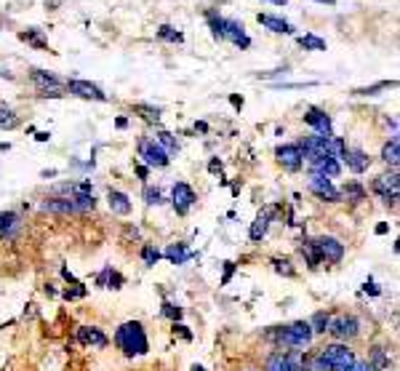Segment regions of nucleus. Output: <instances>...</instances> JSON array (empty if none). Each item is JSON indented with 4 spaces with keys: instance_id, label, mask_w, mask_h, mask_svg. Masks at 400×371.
Instances as JSON below:
<instances>
[{
    "instance_id": "obj_17",
    "label": "nucleus",
    "mask_w": 400,
    "mask_h": 371,
    "mask_svg": "<svg viewBox=\"0 0 400 371\" xmlns=\"http://www.w3.org/2000/svg\"><path fill=\"white\" fill-rule=\"evenodd\" d=\"M77 342H80V344H86V347H96V350H104V347L110 344L107 334L96 326H80L77 328Z\"/></svg>"
},
{
    "instance_id": "obj_14",
    "label": "nucleus",
    "mask_w": 400,
    "mask_h": 371,
    "mask_svg": "<svg viewBox=\"0 0 400 371\" xmlns=\"http://www.w3.org/2000/svg\"><path fill=\"white\" fill-rule=\"evenodd\" d=\"M64 89L70 91L73 96H80V99H94V102H107V94H104L99 86H94L91 80H70Z\"/></svg>"
},
{
    "instance_id": "obj_11",
    "label": "nucleus",
    "mask_w": 400,
    "mask_h": 371,
    "mask_svg": "<svg viewBox=\"0 0 400 371\" xmlns=\"http://www.w3.org/2000/svg\"><path fill=\"white\" fill-rule=\"evenodd\" d=\"M302 118H304L307 126H312V129L318 131V136H334V120H331V115L323 112L320 107H310Z\"/></svg>"
},
{
    "instance_id": "obj_2",
    "label": "nucleus",
    "mask_w": 400,
    "mask_h": 371,
    "mask_svg": "<svg viewBox=\"0 0 400 371\" xmlns=\"http://www.w3.org/2000/svg\"><path fill=\"white\" fill-rule=\"evenodd\" d=\"M115 344L126 358L147 356L149 353V340L147 331L139 321H126L123 326L115 331Z\"/></svg>"
},
{
    "instance_id": "obj_33",
    "label": "nucleus",
    "mask_w": 400,
    "mask_h": 371,
    "mask_svg": "<svg viewBox=\"0 0 400 371\" xmlns=\"http://www.w3.org/2000/svg\"><path fill=\"white\" fill-rule=\"evenodd\" d=\"M299 45H302L304 51H326V41L318 38V35H302V38H299Z\"/></svg>"
},
{
    "instance_id": "obj_30",
    "label": "nucleus",
    "mask_w": 400,
    "mask_h": 371,
    "mask_svg": "<svg viewBox=\"0 0 400 371\" xmlns=\"http://www.w3.org/2000/svg\"><path fill=\"white\" fill-rule=\"evenodd\" d=\"M307 323H310L312 334H326L328 326H331V315H328L326 310H320V312H315Z\"/></svg>"
},
{
    "instance_id": "obj_10",
    "label": "nucleus",
    "mask_w": 400,
    "mask_h": 371,
    "mask_svg": "<svg viewBox=\"0 0 400 371\" xmlns=\"http://www.w3.org/2000/svg\"><path fill=\"white\" fill-rule=\"evenodd\" d=\"M30 80L32 86L40 91V96H61V91H64V83H61L59 78L45 73V70H32Z\"/></svg>"
},
{
    "instance_id": "obj_56",
    "label": "nucleus",
    "mask_w": 400,
    "mask_h": 371,
    "mask_svg": "<svg viewBox=\"0 0 400 371\" xmlns=\"http://www.w3.org/2000/svg\"><path fill=\"white\" fill-rule=\"evenodd\" d=\"M0 328H3V326H0Z\"/></svg>"
},
{
    "instance_id": "obj_27",
    "label": "nucleus",
    "mask_w": 400,
    "mask_h": 371,
    "mask_svg": "<svg viewBox=\"0 0 400 371\" xmlns=\"http://www.w3.org/2000/svg\"><path fill=\"white\" fill-rule=\"evenodd\" d=\"M299 252H302V256H304V262L310 265V270H315L318 265H320V254H318V249H315V240H312V238H304V240H302Z\"/></svg>"
},
{
    "instance_id": "obj_32",
    "label": "nucleus",
    "mask_w": 400,
    "mask_h": 371,
    "mask_svg": "<svg viewBox=\"0 0 400 371\" xmlns=\"http://www.w3.org/2000/svg\"><path fill=\"white\" fill-rule=\"evenodd\" d=\"M155 142L161 145V147L168 152V155H177L179 152V145H177V136L168 134V131H158V136H155Z\"/></svg>"
},
{
    "instance_id": "obj_28",
    "label": "nucleus",
    "mask_w": 400,
    "mask_h": 371,
    "mask_svg": "<svg viewBox=\"0 0 400 371\" xmlns=\"http://www.w3.org/2000/svg\"><path fill=\"white\" fill-rule=\"evenodd\" d=\"M350 203H363L366 201V187L360 184V182H347L344 184V190H339Z\"/></svg>"
},
{
    "instance_id": "obj_6",
    "label": "nucleus",
    "mask_w": 400,
    "mask_h": 371,
    "mask_svg": "<svg viewBox=\"0 0 400 371\" xmlns=\"http://www.w3.org/2000/svg\"><path fill=\"white\" fill-rule=\"evenodd\" d=\"M371 190L379 195L387 206H395V203H398V198H400L398 171L392 168V171H387V174H382V177H376L373 179V184H371Z\"/></svg>"
},
{
    "instance_id": "obj_25",
    "label": "nucleus",
    "mask_w": 400,
    "mask_h": 371,
    "mask_svg": "<svg viewBox=\"0 0 400 371\" xmlns=\"http://www.w3.org/2000/svg\"><path fill=\"white\" fill-rule=\"evenodd\" d=\"M373 371H390L392 369V361H390V353L385 347H371V358L366 361Z\"/></svg>"
},
{
    "instance_id": "obj_9",
    "label": "nucleus",
    "mask_w": 400,
    "mask_h": 371,
    "mask_svg": "<svg viewBox=\"0 0 400 371\" xmlns=\"http://www.w3.org/2000/svg\"><path fill=\"white\" fill-rule=\"evenodd\" d=\"M315 249L320 254V262H328V265H339L344 259V243L334 235L315 238Z\"/></svg>"
},
{
    "instance_id": "obj_46",
    "label": "nucleus",
    "mask_w": 400,
    "mask_h": 371,
    "mask_svg": "<svg viewBox=\"0 0 400 371\" xmlns=\"http://www.w3.org/2000/svg\"><path fill=\"white\" fill-rule=\"evenodd\" d=\"M136 174H139V179L142 182H147V177H149V168L145 163H136Z\"/></svg>"
},
{
    "instance_id": "obj_53",
    "label": "nucleus",
    "mask_w": 400,
    "mask_h": 371,
    "mask_svg": "<svg viewBox=\"0 0 400 371\" xmlns=\"http://www.w3.org/2000/svg\"><path fill=\"white\" fill-rule=\"evenodd\" d=\"M315 3H328V6H331V3H334V0H315Z\"/></svg>"
},
{
    "instance_id": "obj_13",
    "label": "nucleus",
    "mask_w": 400,
    "mask_h": 371,
    "mask_svg": "<svg viewBox=\"0 0 400 371\" xmlns=\"http://www.w3.org/2000/svg\"><path fill=\"white\" fill-rule=\"evenodd\" d=\"M171 198H174V208H177V214H187V211L198 203V195H195V190L187 184V182H177V184H174V190H171Z\"/></svg>"
},
{
    "instance_id": "obj_55",
    "label": "nucleus",
    "mask_w": 400,
    "mask_h": 371,
    "mask_svg": "<svg viewBox=\"0 0 400 371\" xmlns=\"http://www.w3.org/2000/svg\"><path fill=\"white\" fill-rule=\"evenodd\" d=\"M3 75H6V73H0V78H3ZM6 78H11V75H6Z\"/></svg>"
},
{
    "instance_id": "obj_52",
    "label": "nucleus",
    "mask_w": 400,
    "mask_h": 371,
    "mask_svg": "<svg viewBox=\"0 0 400 371\" xmlns=\"http://www.w3.org/2000/svg\"><path fill=\"white\" fill-rule=\"evenodd\" d=\"M269 3H278V6H286V3H288V0H269Z\"/></svg>"
},
{
    "instance_id": "obj_4",
    "label": "nucleus",
    "mask_w": 400,
    "mask_h": 371,
    "mask_svg": "<svg viewBox=\"0 0 400 371\" xmlns=\"http://www.w3.org/2000/svg\"><path fill=\"white\" fill-rule=\"evenodd\" d=\"M206 19L216 41H230V43H235L237 48H249V45H251V38L246 35L243 24H237L232 19H224V16L214 14V11H208Z\"/></svg>"
},
{
    "instance_id": "obj_49",
    "label": "nucleus",
    "mask_w": 400,
    "mask_h": 371,
    "mask_svg": "<svg viewBox=\"0 0 400 371\" xmlns=\"http://www.w3.org/2000/svg\"><path fill=\"white\" fill-rule=\"evenodd\" d=\"M208 171H211V174H216V171H222V163H219V161H211V166H208Z\"/></svg>"
},
{
    "instance_id": "obj_20",
    "label": "nucleus",
    "mask_w": 400,
    "mask_h": 371,
    "mask_svg": "<svg viewBox=\"0 0 400 371\" xmlns=\"http://www.w3.org/2000/svg\"><path fill=\"white\" fill-rule=\"evenodd\" d=\"M259 24L267 27L269 32H278V35H294V27H291V22H286L281 16H272V14H259Z\"/></svg>"
},
{
    "instance_id": "obj_50",
    "label": "nucleus",
    "mask_w": 400,
    "mask_h": 371,
    "mask_svg": "<svg viewBox=\"0 0 400 371\" xmlns=\"http://www.w3.org/2000/svg\"><path fill=\"white\" fill-rule=\"evenodd\" d=\"M387 230H390V227H387L385 222H382V224H376V235H385Z\"/></svg>"
},
{
    "instance_id": "obj_47",
    "label": "nucleus",
    "mask_w": 400,
    "mask_h": 371,
    "mask_svg": "<svg viewBox=\"0 0 400 371\" xmlns=\"http://www.w3.org/2000/svg\"><path fill=\"white\" fill-rule=\"evenodd\" d=\"M363 291H366V294H371V297H376V294H379V289L373 286V281H366V286H363Z\"/></svg>"
},
{
    "instance_id": "obj_16",
    "label": "nucleus",
    "mask_w": 400,
    "mask_h": 371,
    "mask_svg": "<svg viewBox=\"0 0 400 371\" xmlns=\"http://www.w3.org/2000/svg\"><path fill=\"white\" fill-rule=\"evenodd\" d=\"M275 214H278V208L275 206H267L256 219L251 222V230H249V238H251L253 243H259L262 238L267 235V230H269V224H272V219H275Z\"/></svg>"
},
{
    "instance_id": "obj_23",
    "label": "nucleus",
    "mask_w": 400,
    "mask_h": 371,
    "mask_svg": "<svg viewBox=\"0 0 400 371\" xmlns=\"http://www.w3.org/2000/svg\"><path fill=\"white\" fill-rule=\"evenodd\" d=\"M43 211H51V214H77L73 198H48L40 203Z\"/></svg>"
},
{
    "instance_id": "obj_19",
    "label": "nucleus",
    "mask_w": 400,
    "mask_h": 371,
    "mask_svg": "<svg viewBox=\"0 0 400 371\" xmlns=\"http://www.w3.org/2000/svg\"><path fill=\"white\" fill-rule=\"evenodd\" d=\"M107 203L112 208V214H118V217H128L133 208L131 198L126 193H120V190H110V193H107Z\"/></svg>"
},
{
    "instance_id": "obj_44",
    "label": "nucleus",
    "mask_w": 400,
    "mask_h": 371,
    "mask_svg": "<svg viewBox=\"0 0 400 371\" xmlns=\"http://www.w3.org/2000/svg\"><path fill=\"white\" fill-rule=\"evenodd\" d=\"M232 272H235V262H227V265H224V278H222V286H227V283L232 281Z\"/></svg>"
},
{
    "instance_id": "obj_5",
    "label": "nucleus",
    "mask_w": 400,
    "mask_h": 371,
    "mask_svg": "<svg viewBox=\"0 0 400 371\" xmlns=\"http://www.w3.org/2000/svg\"><path fill=\"white\" fill-rule=\"evenodd\" d=\"M136 152H139L142 163L147 166V168H165V166L171 163V155L152 136H142L139 145H136Z\"/></svg>"
},
{
    "instance_id": "obj_22",
    "label": "nucleus",
    "mask_w": 400,
    "mask_h": 371,
    "mask_svg": "<svg viewBox=\"0 0 400 371\" xmlns=\"http://www.w3.org/2000/svg\"><path fill=\"white\" fill-rule=\"evenodd\" d=\"M163 256L168 259V262H171V265H187V262L193 259L195 254L190 252L184 243H171V246H168V249L163 252Z\"/></svg>"
},
{
    "instance_id": "obj_34",
    "label": "nucleus",
    "mask_w": 400,
    "mask_h": 371,
    "mask_svg": "<svg viewBox=\"0 0 400 371\" xmlns=\"http://www.w3.org/2000/svg\"><path fill=\"white\" fill-rule=\"evenodd\" d=\"M16 126H19V118H16V112L11 110V107H3V104H0V129L11 131V129H16Z\"/></svg>"
},
{
    "instance_id": "obj_51",
    "label": "nucleus",
    "mask_w": 400,
    "mask_h": 371,
    "mask_svg": "<svg viewBox=\"0 0 400 371\" xmlns=\"http://www.w3.org/2000/svg\"><path fill=\"white\" fill-rule=\"evenodd\" d=\"M230 102L235 104V107H243V99H240V96H230Z\"/></svg>"
},
{
    "instance_id": "obj_39",
    "label": "nucleus",
    "mask_w": 400,
    "mask_h": 371,
    "mask_svg": "<svg viewBox=\"0 0 400 371\" xmlns=\"http://www.w3.org/2000/svg\"><path fill=\"white\" fill-rule=\"evenodd\" d=\"M145 203L147 206H161L163 203V193H161V187H145Z\"/></svg>"
},
{
    "instance_id": "obj_45",
    "label": "nucleus",
    "mask_w": 400,
    "mask_h": 371,
    "mask_svg": "<svg viewBox=\"0 0 400 371\" xmlns=\"http://www.w3.org/2000/svg\"><path fill=\"white\" fill-rule=\"evenodd\" d=\"M174 331H177L179 337H184V340H193V334L187 331V326H184V323H174Z\"/></svg>"
},
{
    "instance_id": "obj_7",
    "label": "nucleus",
    "mask_w": 400,
    "mask_h": 371,
    "mask_svg": "<svg viewBox=\"0 0 400 371\" xmlns=\"http://www.w3.org/2000/svg\"><path fill=\"white\" fill-rule=\"evenodd\" d=\"M307 187H310V193L318 195L320 201H328V203H339L341 201L339 187L331 182V177H323V174L310 171V182H307Z\"/></svg>"
},
{
    "instance_id": "obj_29",
    "label": "nucleus",
    "mask_w": 400,
    "mask_h": 371,
    "mask_svg": "<svg viewBox=\"0 0 400 371\" xmlns=\"http://www.w3.org/2000/svg\"><path fill=\"white\" fill-rule=\"evenodd\" d=\"M286 361H288V371H307L310 356L302 350H286Z\"/></svg>"
},
{
    "instance_id": "obj_38",
    "label": "nucleus",
    "mask_w": 400,
    "mask_h": 371,
    "mask_svg": "<svg viewBox=\"0 0 400 371\" xmlns=\"http://www.w3.org/2000/svg\"><path fill=\"white\" fill-rule=\"evenodd\" d=\"M161 256H163V254L158 252L155 246H145V249H142V262H145L147 268H155V265L161 262Z\"/></svg>"
},
{
    "instance_id": "obj_8",
    "label": "nucleus",
    "mask_w": 400,
    "mask_h": 371,
    "mask_svg": "<svg viewBox=\"0 0 400 371\" xmlns=\"http://www.w3.org/2000/svg\"><path fill=\"white\" fill-rule=\"evenodd\" d=\"M328 334H331L336 342L355 340L357 334H360V321H357L355 315H339V318H331Z\"/></svg>"
},
{
    "instance_id": "obj_54",
    "label": "nucleus",
    "mask_w": 400,
    "mask_h": 371,
    "mask_svg": "<svg viewBox=\"0 0 400 371\" xmlns=\"http://www.w3.org/2000/svg\"><path fill=\"white\" fill-rule=\"evenodd\" d=\"M193 371H206L203 366H193Z\"/></svg>"
},
{
    "instance_id": "obj_41",
    "label": "nucleus",
    "mask_w": 400,
    "mask_h": 371,
    "mask_svg": "<svg viewBox=\"0 0 400 371\" xmlns=\"http://www.w3.org/2000/svg\"><path fill=\"white\" fill-rule=\"evenodd\" d=\"M22 41H27V43H32L35 48H48L45 45V41L40 38V30H27V32H22Z\"/></svg>"
},
{
    "instance_id": "obj_37",
    "label": "nucleus",
    "mask_w": 400,
    "mask_h": 371,
    "mask_svg": "<svg viewBox=\"0 0 400 371\" xmlns=\"http://www.w3.org/2000/svg\"><path fill=\"white\" fill-rule=\"evenodd\" d=\"M272 270H275L278 275L294 278V268H291V259H281V256H275V259H272Z\"/></svg>"
},
{
    "instance_id": "obj_15",
    "label": "nucleus",
    "mask_w": 400,
    "mask_h": 371,
    "mask_svg": "<svg viewBox=\"0 0 400 371\" xmlns=\"http://www.w3.org/2000/svg\"><path fill=\"white\" fill-rule=\"evenodd\" d=\"M339 163H347V168H350L353 174H363V171H369L371 168V155L369 152H363V150L347 147Z\"/></svg>"
},
{
    "instance_id": "obj_12",
    "label": "nucleus",
    "mask_w": 400,
    "mask_h": 371,
    "mask_svg": "<svg viewBox=\"0 0 400 371\" xmlns=\"http://www.w3.org/2000/svg\"><path fill=\"white\" fill-rule=\"evenodd\" d=\"M275 158H278V163H281L286 171H291V174L304 166V155H302L299 145H281V147L275 150Z\"/></svg>"
},
{
    "instance_id": "obj_3",
    "label": "nucleus",
    "mask_w": 400,
    "mask_h": 371,
    "mask_svg": "<svg viewBox=\"0 0 400 371\" xmlns=\"http://www.w3.org/2000/svg\"><path fill=\"white\" fill-rule=\"evenodd\" d=\"M312 328L307 321H297L291 326H278V328H269L267 331V340L275 342L278 347L283 350H299V347H307L312 342Z\"/></svg>"
},
{
    "instance_id": "obj_42",
    "label": "nucleus",
    "mask_w": 400,
    "mask_h": 371,
    "mask_svg": "<svg viewBox=\"0 0 400 371\" xmlns=\"http://www.w3.org/2000/svg\"><path fill=\"white\" fill-rule=\"evenodd\" d=\"M163 315H165V318H171V321L177 323L179 318H182V307H179V305H171V302H165V305H163Z\"/></svg>"
},
{
    "instance_id": "obj_31",
    "label": "nucleus",
    "mask_w": 400,
    "mask_h": 371,
    "mask_svg": "<svg viewBox=\"0 0 400 371\" xmlns=\"http://www.w3.org/2000/svg\"><path fill=\"white\" fill-rule=\"evenodd\" d=\"M265 371H288V361H286V350H278L267 358Z\"/></svg>"
},
{
    "instance_id": "obj_48",
    "label": "nucleus",
    "mask_w": 400,
    "mask_h": 371,
    "mask_svg": "<svg viewBox=\"0 0 400 371\" xmlns=\"http://www.w3.org/2000/svg\"><path fill=\"white\" fill-rule=\"evenodd\" d=\"M350 371H373V369H371L369 363H363V361H355V366H353Z\"/></svg>"
},
{
    "instance_id": "obj_1",
    "label": "nucleus",
    "mask_w": 400,
    "mask_h": 371,
    "mask_svg": "<svg viewBox=\"0 0 400 371\" xmlns=\"http://www.w3.org/2000/svg\"><path fill=\"white\" fill-rule=\"evenodd\" d=\"M355 350H350L347 344H326L318 356H310L307 371H350L355 366Z\"/></svg>"
},
{
    "instance_id": "obj_35",
    "label": "nucleus",
    "mask_w": 400,
    "mask_h": 371,
    "mask_svg": "<svg viewBox=\"0 0 400 371\" xmlns=\"http://www.w3.org/2000/svg\"><path fill=\"white\" fill-rule=\"evenodd\" d=\"M158 38L165 41V43H182V41H184V35H182L179 30H174L171 24H163V27L158 30Z\"/></svg>"
},
{
    "instance_id": "obj_21",
    "label": "nucleus",
    "mask_w": 400,
    "mask_h": 371,
    "mask_svg": "<svg viewBox=\"0 0 400 371\" xmlns=\"http://www.w3.org/2000/svg\"><path fill=\"white\" fill-rule=\"evenodd\" d=\"M19 227H22V222H19L16 211H0V238L11 240V238H16Z\"/></svg>"
},
{
    "instance_id": "obj_18",
    "label": "nucleus",
    "mask_w": 400,
    "mask_h": 371,
    "mask_svg": "<svg viewBox=\"0 0 400 371\" xmlns=\"http://www.w3.org/2000/svg\"><path fill=\"white\" fill-rule=\"evenodd\" d=\"M310 171H315V174H323V177H339L341 174V163L334 158V155H326V158H315V161H310Z\"/></svg>"
},
{
    "instance_id": "obj_40",
    "label": "nucleus",
    "mask_w": 400,
    "mask_h": 371,
    "mask_svg": "<svg viewBox=\"0 0 400 371\" xmlns=\"http://www.w3.org/2000/svg\"><path fill=\"white\" fill-rule=\"evenodd\" d=\"M395 86V80H382V83H376V86H369V89H357L355 94L357 96H373V94H379V91H387Z\"/></svg>"
},
{
    "instance_id": "obj_36",
    "label": "nucleus",
    "mask_w": 400,
    "mask_h": 371,
    "mask_svg": "<svg viewBox=\"0 0 400 371\" xmlns=\"http://www.w3.org/2000/svg\"><path fill=\"white\" fill-rule=\"evenodd\" d=\"M133 112H142V118L149 123H158L161 120V110L158 107H149V104H133Z\"/></svg>"
},
{
    "instance_id": "obj_43",
    "label": "nucleus",
    "mask_w": 400,
    "mask_h": 371,
    "mask_svg": "<svg viewBox=\"0 0 400 371\" xmlns=\"http://www.w3.org/2000/svg\"><path fill=\"white\" fill-rule=\"evenodd\" d=\"M80 297H86V286L83 283H75V289L64 291V299H80Z\"/></svg>"
},
{
    "instance_id": "obj_24",
    "label": "nucleus",
    "mask_w": 400,
    "mask_h": 371,
    "mask_svg": "<svg viewBox=\"0 0 400 371\" xmlns=\"http://www.w3.org/2000/svg\"><path fill=\"white\" fill-rule=\"evenodd\" d=\"M123 283H126V278L112 268H104L96 275V286H102V289H123Z\"/></svg>"
},
{
    "instance_id": "obj_26",
    "label": "nucleus",
    "mask_w": 400,
    "mask_h": 371,
    "mask_svg": "<svg viewBox=\"0 0 400 371\" xmlns=\"http://www.w3.org/2000/svg\"><path fill=\"white\" fill-rule=\"evenodd\" d=\"M379 158H382L387 166H392V168L398 171V161H400V142H398V136L392 134V139H390V142H385V147H382V155H379Z\"/></svg>"
}]
</instances>
